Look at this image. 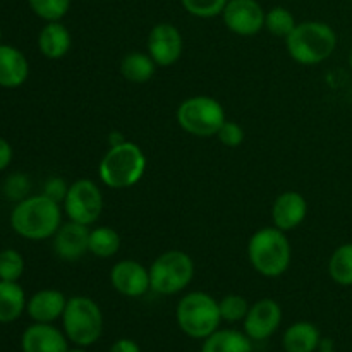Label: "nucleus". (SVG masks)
Masks as SVG:
<instances>
[{"label":"nucleus","instance_id":"cd10ccee","mask_svg":"<svg viewBox=\"0 0 352 352\" xmlns=\"http://www.w3.org/2000/svg\"><path fill=\"white\" fill-rule=\"evenodd\" d=\"M219 308L222 320L236 323L246 318L248 311H250V302L241 294H227L219 301Z\"/></svg>","mask_w":352,"mask_h":352},{"label":"nucleus","instance_id":"9d476101","mask_svg":"<svg viewBox=\"0 0 352 352\" xmlns=\"http://www.w3.org/2000/svg\"><path fill=\"white\" fill-rule=\"evenodd\" d=\"M146 52L158 67H170L184 52V38L172 23H158L146 38Z\"/></svg>","mask_w":352,"mask_h":352},{"label":"nucleus","instance_id":"473e14b6","mask_svg":"<svg viewBox=\"0 0 352 352\" xmlns=\"http://www.w3.org/2000/svg\"><path fill=\"white\" fill-rule=\"evenodd\" d=\"M28 188H30V182L24 177L23 174H14L12 177L7 181L6 184V192L9 195V198L12 199H23V196L28 192Z\"/></svg>","mask_w":352,"mask_h":352},{"label":"nucleus","instance_id":"e433bc0d","mask_svg":"<svg viewBox=\"0 0 352 352\" xmlns=\"http://www.w3.org/2000/svg\"><path fill=\"white\" fill-rule=\"evenodd\" d=\"M67 352H86V351L82 349V347H79V346H78V347H76V349H69Z\"/></svg>","mask_w":352,"mask_h":352},{"label":"nucleus","instance_id":"423d86ee","mask_svg":"<svg viewBox=\"0 0 352 352\" xmlns=\"http://www.w3.org/2000/svg\"><path fill=\"white\" fill-rule=\"evenodd\" d=\"M175 119L184 133L195 138H213L227 120L226 109L217 98L195 95L181 102L175 110Z\"/></svg>","mask_w":352,"mask_h":352},{"label":"nucleus","instance_id":"b1692460","mask_svg":"<svg viewBox=\"0 0 352 352\" xmlns=\"http://www.w3.org/2000/svg\"><path fill=\"white\" fill-rule=\"evenodd\" d=\"M122 246L120 234L113 227L98 226L89 230V253L100 260L116 256Z\"/></svg>","mask_w":352,"mask_h":352},{"label":"nucleus","instance_id":"6e6552de","mask_svg":"<svg viewBox=\"0 0 352 352\" xmlns=\"http://www.w3.org/2000/svg\"><path fill=\"white\" fill-rule=\"evenodd\" d=\"M195 278V261L186 251L170 250L158 254L150 265L151 291L174 296L188 289Z\"/></svg>","mask_w":352,"mask_h":352},{"label":"nucleus","instance_id":"4c0bfd02","mask_svg":"<svg viewBox=\"0 0 352 352\" xmlns=\"http://www.w3.org/2000/svg\"><path fill=\"white\" fill-rule=\"evenodd\" d=\"M349 67H351V71H352V47H351V50H349Z\"/></svg>","mask_w":352,"mask_h":352},{"label":"nucleus","instance_id":"f257e3e1","mask_svg":"<svg viewBox=\"0 0 352 352\" xmlns=\"http://www.w3.org/2000/svg\"><path fill=\"white\" fill-rule=\"evenodd\" d=\"M10 226L24 239L43 241L54 237L62 226L60 203L45 195L21 199L12 210Z\"/></svg>","mask_w":352,"mask_h":352},{"label":"nucleus","instance_id":"20e7f679","mask_svg":"<svg viewBox=\"0 0 352 352\" xmlns=\"http://www.w3.org/2000/svg\"><path fill=\"white\" fill-rule=\"evenodd\" d=\"M285 48L298 64L318 65L336 52L337 33L323 21H302L285 38Z\"/></svg>","mask_w":352,"mask_h":352},{"label":"nucleus","instance_id":"ea45409f","mask_svg":"<svg viewBox=\"0 0 352 352\" xmlns=\"http://www.w3.org/2000/svg\"><path fill=\"white\" fill-rule=\"evenodd\" d=\"M0 38H2V30H0Z\"/></svg>","mask_w":352,"mask_h":352},{"label":"nucleus","instance_id":"0eeeda50","mask_svg":"<svg viewBox=\"0 0 352 352\" xmlns=\"http://www.w3.org/2000/svg\"><path fill=\"white\" fill-rule=\"evenodd\" d=\"M64 333L79 347H88L102 337L103 313L95 299L88 296H72L67 299L62 315Z\"/></svg>","mask_w":352,"mask_h":352},{"label":"nucleus","instance_id":"393cba45","mask_svg":"<svg viewBox=\"0 0 352 352\" xmlns=\"http://www.w3.org/2000/svg\"><path fill=\"white\" fill-rule=\"evenodd\" d=\"M329 275L337 285L352 287V243H344L329 258Z\"/></svg>","mask_w":352,"mask_h":352},{"label":"nucleus","instance_id":"5701e85b","mask_svg":"<svg viewBox=\"0 0 352 352\" xmlns=\"http://www.w3.org/2000/svg\"><path fill=\"white\" fill-rule=\"evenodd\" d=\"M26 308V294L17 282L0 280V323L19 318Z\"/></svg>","mask_w":352,"mask_h":352},{"label":"nucleus","instance_id":"aec40b11","mask_svg":"<svg viewBox=\"0 0 352 352\" xmlns=\"http://www.w3.org/2000/svg\"><path fill=\"white\" fill-rule=\"evenodd\" d=\"M320 342L322 333L311 322L292 323L282 337V347L285 352H316Z\"/></svg>","mask_w":352,"mask_h":352},{"label":"nucleus","instance_id":"39448f33","mask_svg":"<svg viewBox=\"0 0 352 352\" xmlns=\"http://www.w3.org/2000/svg\"><path fill=\"white\" fill-rule=\"evenodd\" d=\"M177 325L191 339H203L217 332L222 322L219 301L203 291L182 296L175 309Z\"/></svg>","mask_w":352,"mask_h":352},{"label":"nucleus","instance_id":"4468645a","mask_svg":"<svg viewBox=\"0 0 352 352\" xmlns=\"http://www.w3.org/2000/svg\"><path fill=\"white\" fill-rule=\"evenodd\" d=\"M89 230L91 227L72 222L62 223L54 236V251L62 261H79L89 253Z\"/></svg>","mask_w":352,"mask_h":352},{"label":"nucleus","instance_id":"a878e982","mask_svg":"<svg viewBox=\"0 0 352 352\" xmlns=\"http://www.w3.org/2000/svg\"><path fill=\"white\" fill-rule=\"evenodd\" d=\"M296 17L287 7H272L265 14V30L277 38H287L296 28Z\"/></svg>","mask_w":352,"mask_h":352},{"label":"nucleus","instance_id":"2eb2a0df","mask_svg":"<svg viewBox=\"0 0 352 352\" xmlns=\"http://www.w3.org/2000/svg\"><path fill=\"white\" fill-rule=\"evenodd\" d=\"M308 215V201L298 191H284L272 205V223L284 232L298 229Z\"/></svg>","mask_w":352,"mask_h":352},{"label":"nucleus","instance_id":"7ed1b4c3","mask_svg":"<svg viewBox=\"0 0 352 352\" xmlns=\"http://www.w3.org/2000/svg\"><path fill=\"white\" fill-rule=\"evenodd\" d=\"M146 167L140 144L126 140L107 150L98 164V177L109 189H129L143 179Z\"/></svg>","mask_w":352,"mask_h":352},{"label":"nucleus","instance_id":"4be33fe9","mask_svg":"<svg viewBox=\"0 0 352 352\" xmlns=\"http://www.w3.org/2000/svg\"><path fill=\"white\" fill-rule=\"evenodd\" d=\"M201 352H253L251 339L237 330H217L206 337Z\"/></svg>","mask_w":352,"mask_h":352},{"label":"nucleus","instance_id":"9b49d317","mask_svg":"<svg viewBox=\"0 0 352 352\" xmlns=\"http://www.w3.org/2000/svg\"><path fill=\"white\" fill-rule=\"evenodd\" d=\"M265 10L258 0H229L222 12L223 24L237 36H254L265 28Z\"/></svg>","mask_w":352,"mask_h":352},{"label":"nucleus","instance_id":"f03ea898","mask_svg":"<svg viewBox=\"0 0 352 352\" xmlns=\"http://www.w3.org/2000/svg\"><path fill=\"white\" fill-rule=\"evenodd\" d=\"M248 258L251 267L261 277H282L292 261V248L287 232L274 226L258 229L248 243Z\"/></svg>","mask_w":352,"mask_h":352},{"label":"nucleus","instance_id":"c85d7f7f","mask_svg":"<svg viewBox=\"0 0 352 352\" xmlns=\"http://www.w3.org/2000/svg\"><path fill=\"white\" fill-rule=\"evenodd\" d=\"M229 0H181L182 7L191 16L199 19H212V17L222 16Z\"/></svg>","mask_w":352,"mask_h":352},{"label":"nucleus","instance_id":"a211bd4d","mask_svg":"<svg viewBox=\"0 0 352 352\" xmlns=\"http://www.w3.org/2000/svg\"><path fill=\"white\" fill-rule=\"evenodd\" d=\"M30 74V65L21 50L10 45H0V86L17 88Z\"/></svg>","mask_w":352,"mask_h":352},{"label":"nucleus","instance_id":"dca6fc26","mask_svg":"<svg viewBox=\"0 0 352 352\" xmlns=\"http://www.w3.org/2000/svg\"><path fill=\"white\" fill-rule=\"evenodd\" d=\"M23 352H67V337L52 323L28 327L21 339Z\"/></svg>","mask_w":352,"mask_h":352},{"label":"nucleus","instance_id":"f8f14e48","mask_svg":"<svg viewBox=\"0 0 352 352\" xmlns=\"http://www.w3.org/2000/svg\"><path fill=\"white\" fill-rule=\"evenodd\" d=\"M110 284L124 298H143L151 291L150 268L136 260H119L110 270Z\"/></svg>","mask_w":352,"mask_h":352},{"label":"nucleus","instance_id":"72a5a7b5","mask_svg":"<svg viewBox=\"0 0 352 352\" xmlns=\"http://www.w3.org/2000/svg\"><path fill=\"white\" fill-rule=\"evenodd\" d=\"M109 352H141L140 346L131 339H119L112 344Z\"/></svg>","mask_w":352,"mask_h":352},{"label":"nucleus","instance_id":"ddd939ff","mask_svg":"<svg viewBox=\"0 0 352 352\" xmlns=\"http://www.w3.org/2000/svg\"><path fill=\"white\" fill-rule=\"evenodd\" d=\"M244 322V333L251 340H267L282 323V308L277 301L265 298L250 306Z\"/></svg>","mask_w":352,"mask_h":352},{"label":"nucleus","instance_id":"c756f323","mask_svg":"<svg viewBox=\"0 0 352 352\" xmlns=\"http://www.w3.org/2000/svg\"><path fill=\"white\" fill-rule=\"evenodd\" d=\"M24 272V260L16 250H6L0 253V280L17 282Z\"/></svg>","mask_w":352,"mask_h":352},{"label":"nucleus","instance_id":"f3484780","mask_svg":"<svg viewBox=\"0 0 352 352\" xmlns=\"http://www.w3.org/2000/svg\"><path fill=\"white\" fill-rule=\"evenodd\" d=\"M65 305H67V298L64 292L57 289H43L28 301L26 309L28 315L36 323H54L55 320L62 318Z\"/></svg>","mask_w":352,"mask_h":352},{"label":"nucleus","instance_id":"2f4dec72","mask_svg":"<svg viewBox=\"0 0 352 352\" xmlns=\"http://www.w3.org/2000/svg\"><path fill=\"white\" fill-rule=\"evenodd\" d=\"M67 189H69V186L65 184L64 179L52 177V179H48L47 184H45L43 195L48 196V198H52L54 201L64 203L65 195H67Z\"/></svg>","mask_w":352,"mask_h":352},{"label":"nucleus","instance_id":"412c9836","mask_svg":"<svg viewBox=\"0 0 352 352\" xmlns=\"http://www.w3.org/2000/svg\"><path fill=\"white\" fill-rule=\"evenodd\" d=\"M158 65L148 52H129L120 60V74L133 85H144L155 76Z\"/></svg>","mask_w":352,"mask_h":352},{"label":"nucleus","instance_id":"7c9ffc66","mask_svg":"<svg viewBox=\"0 0 352 352\" xmlns=\"http://www.w3.org/2000/svg\"><path fill=\"white\" fill-rule=\"evenodd\" d=\"M220 143L227 148H237L244 143V138H246V133H244L243 126L234 120H226L223 126L220 127L219 134H217Z\"/></svg>","mask_w":352,"mask_h":352},{"label":"nucleus","instance_id":"58836bf2","mask_svg":"<svg viewBox=\"0 0 352 352\" xmlns=\"http://www.w3.org/2000/svg\"><path fill=\"white\" fill-rule=\"evenodd\" d=\"M320 352H333V351H330V349H323V351H320Z\"/></svg>","mask_w":352,"mask_h":352},{"label":"nucleus","instance_id":"c9c22d12","mask_svg":"<svg viewBox=\"0 0 352 352\" xmlns=\"http://www.w3.org/2000/svg\"><path fill=\"white\" fill-rule=\"evenodd\" d=\"M122 141H126V140H124V138L120 136V133H112V134H110V138H109V144H110V146H113V144L122 143Z\"/></svg>","mask_w":352,"mask_h":352},{"label":"nucleus","instance_id":"bb28decb","mask_svg":"<svg viewBox=\"0 0 352 352\" xmlns=\"http://www.w3.org/2000/svg\"><path fill=\"white\" fill-rule=\"evenodd\" d=\"M31 10L47 23L60 21L71 9V0H28Z\"/></svg>","mask_w":352,"mask_h":352},{"label":"nucleus","instance_id":"6ab92c4d","mask_svg":"<svg viewBox=\"0 0 352 352\" xmlns=\"http://www.w3.org/2000/svg\"><path fill=\"white\" fill-rule=\"evenodd\" d=\"M71 31L60 21H52V23L45 24L38 36V48L45 57L52 58V60L65 57L71 50Z\"/></svg>","mask_w":352,"mask_h":352},{"label":"nucleus","instance_id":"f704fd0d","mask_svg":"<svg viewBox=\"0 0 352 352\" xmlns=\"http://www.w3.org/2000/svg\"><path fill=\"white\" fill-rule=\"evenodd\" d=\"M10 160H12V148L6 140L0 138V170H3L10 164Z\"/></svg>","mask_w":352,"mask_h":352},{"label":"nucleus","instance_id":"1a4fd4ad","mask_svg":"<svg viewBox=\"0 0 352 352\" xmlns=\"http://www.w3.org/2000/svg\"><path fill=\"white\" fill-rule=\"evenodd\" d=\"M62 205L69 220L91 227L102 217L103 192L91 179H78L69 186Z\"/></svg>","mask_w":352,"mask_h":352}]
</instances>
